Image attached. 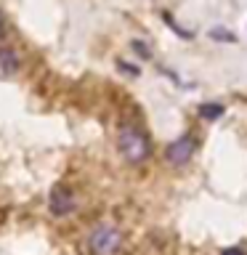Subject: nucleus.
Masks as SVG:
<instances>
[{
  "instance_id": "39448f33",
  "label": "nucleus",
  "mask_w": 247,
  "mask_h": 255,
  "mask_svg": "<svg viewBox=\"0 0 247 255\" xmlns=\"http://www.w3.org/2000/svg\"><path fill=\"white\" fill-rule=\"evenodd\" d=\"M16 67H19V56L13 51H8V48H3V51H0V69L11 75V72H16Z\"/></svg>"
},
{
  "instance_id": "6e6552de",
  "label": "nucleus",
  "mask_w": 247,
  "mask_h": 255,
  "mask_svg": "<svg viewBox=\"0 0 247 255\" xmlns=\"http://www.w3.org/2000/svg\"><path fill=\"white\" fill-rule=\"evenodd\" d=\"M0 32H3V21H0Z\"/></svg>"
},
{
  "instance_id": "20e7f679",
  "label": "nucleus",
  "mask_w": 247,
  "mask_h": 255,
  "mask_svg": "<svg viewBox=\"0 0 247 255\" xmlns=\"http://www.w3.org/2000/svg\"><path fill=\"white\" fill-rule=\"evenodd\" d=\"M72 205H75V199H72V191L67 186H56L51 191V210H53V215H67L72 210Z\"/></svg>"
},
{
  "instance_id": "f03ea898",
  "label": "nucleus",
  "mask_w": 247,
  "mask_h": 255,
  "mask_svg": "<svg viewBox=\"0 0 247 255\" xmlns=\"http://www.w3.org/2000/svg\"><path fill=\"white\" fill-rule=\"evenodd\" d=\"M123 245V234L115 226H96L88 234V250L93 255H112Z\"/></svg>"
},
{
  "instance_id": "7ed1b4c3",
  "label": "nucleus",
  "mask_w": 247,
  "mask_h": 255,
  "mask_svg": "<svg viewBox=\"0 0 247 255\" xmlns=\"http://www.w3.org/2000/svg\"><path fill=\"white\" fill-rule=\"evenodd\" d=\"M197 149V141L191 138V135H183V138H178L175 143H170V149H167V159H170L173 165H186L191 154H194Z\"/></svg>"
},
{
  "instance_id": "423d86ee",
  "label": "nucleus",
  "mask_w": 247,
  "mask_h": 255,
  "mask_svg": "<svg viewBox=\"0 0 247 255\" xmlns=\"http://www.w3.org/2000/svg\"><path fill=\"white\" fill-rule=\"evenodd\" d=\"M221 107H215V104H205V107H202V117H207V120H213V117H218L221 115Z\"/></svg>"
},
{
  "instance_id": "0eeeda50",
  "label": "nucleus",
  "mask_w": 247,
  "mask_h": 255,
  "mask_svg": "<svg viewBox=\"0 0 247 255\" xmlns=\"http://www.w3.org/2000/svg\"><path fill=\"white\" fill-rule=\"evenodd\" d=\"M223 255H245V250H239V247H231V250H226Z\"/></svg>"
},
{
  "instance_id": "f257e3e1",
  "label": "nucleus",
  "mask_w": 247,
  "mask_h": 255,
  "mask_svg": "<svg viewBox=\"0 0 247 255\" xmlns=\"http://www.w3.org/2000/svg\"><path fill=\"white\" fill-rule=\"evenodd\" d=\"M120 149H123V154L130 162H141V159L149 157V141L141 128H135V125H123V130H120Z\"/></svg>"
}]
</instances>
